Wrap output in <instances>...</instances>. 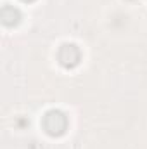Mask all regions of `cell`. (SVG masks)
<instances>
[{
  "label": "cell",
  "instance_id": "6da1fadb",
  "mask_svg": "<svg viewBox=\"0 0 147 149\" xmlns=\"http://www.w3.org/2000/svg\"><path fill=\"white\" fill-rule=\"evenodd\" d=\"M69 120L61 109H49L42 118V127L50 137H61L66 134Z\"/></svg>",
  "mask_w": 147,
  "mask_h": 149
},
{
  "label": "cell",
  "instance_id": "7a4b0ae2",
  "mask_svg": "<svg viewBox=\"0 0 147 149\" xmlns=\"http://www.w3.org/2000/svg\"><path fill=\"white\" fill-rule=\"evenodd\" d=\"M57 59H59L61 66H64L68 70H73L81 61V50L74 43H62L59 52H57Z\"/></svg>",
  "mask_w": 147,
  "mask_h": 149
},
{
  "label": "cell",
  "instance_id": "3957f363",
  "mask_svg": "<svg viewBox=\"0 0 147 149\" xmlns=\"http://www.w3.org/2000/svg\"><path fill=\"white\" fill-rule=\"evenodd\" d=\"M0 17H2V23L5 26H17L21 23V10L14 5H3L2 10H0Z\"/></svg>",
  "mask_w": 147,
  "mask_h": 149
},
{
  "label": "cell",
  "instance_id": "277c9868",
  "mask_svg": "<svg viewBox=\"0 0 147 149\" xmlns=\"http://www.w3.org/2000/svg\"><path fill=\"white\" fill-rule=\"evenodd\" d=\"M21 2H28L30 3V2H35V0H21Z\"/></svg>",
  "mask_w": 147,
  "mask_h": 149
}]
</instances>
